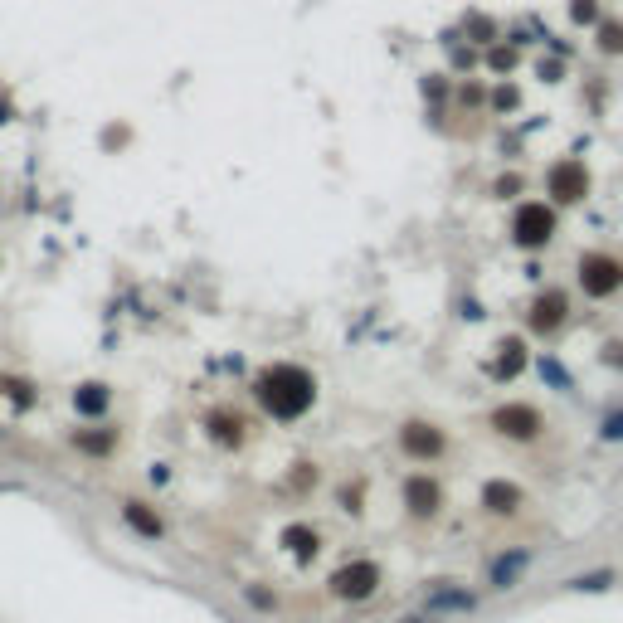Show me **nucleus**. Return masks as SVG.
Segmentation results:
<instances>
[{
	"label": "nucleus",
	"mask_w": 623,
	"mask_h": 623,
	"mask_svg": "<svg viewBox=\"0 0 623 623\" xmlns=\"http://www.w3.org/2000/svg\"><path fill=\"white\" fill-rule=\"evenodd\" d=\"M254 395L273 419H302V414L312 409V400H317V380H312L302 366L278 361V366H268L254 380Z\"/></svg>",
	"instance_id": "obj_1"
},
{
	"label": "nucleus",
	"mask_w": 623,
	"mask_h": 623,
	"mask_svg": "<svg viewBox=\"0 0 623 623\" xmlns=\"http://www.w3.org/2000/svg\"><path fill=\"white\" fill-rule=\"evenodd\" d=\"M512 239L521 244V249H546L550 239H555V210H550L546 200H526V205H516Z\"/></svg>",
	"instance_id": "obj_2"
},
{
	"label": "nucleus",
	"mask_w": 623,
	"mask_h": 623,
	"mask_svg": "<svg viewBox=\"0 0 623 623\" xmlns=\"http://www.w3.org/2000/svg\"><path fill=\"white\" fill-rule=\"evenodd\" d=\"M580 288H585L589 297H614L623 288V258L585 254L580 258Z\"/></svg>",
	"instance_id": "obj_3"
},
{
	"label": "nucleus",
	"mask_w": 623,
	"mask_h": 623,
	"mask_svg": "<svg viewBox=\"0 0 623 623\" xmlns=\"http://www.w3.org/2000/svg\"><path fill=\"white\" fill-rule=\"evenodd\" d=\"M546 190L550 200H560V205H580L589 195V171L585 161H575V156H565V161H555L546 171Z\"/></svg>",
	"instance_id": "obj_4"
},
{
	"label": "nucleus",
	"mask_w": 623,
	"mask_h": 623,
	"mask_svg": "<svg viewBox=\"0 0 623 623\" xmlns=\"http://www.w3.org/2000/svg\"><path fill=\"white\" fill-rule=\"evenodd\" d=\"M492 429H497L502 439L531 443L546 424H541V409H536V404H502V409L492 414Z\"/></svg>",
	"instance_id": "obj_5"
},
{
	"label": "nucleus",
	"mask_w": 623,
	"mask_h": 623,
	"mask_svg": "<svg viewBox=\"0 0 623 623\" xmlns=\"http://www.w3.org/2000/svg\"><path fill=\"white\" fill-rule=\"evenodd\" d=\"M380 585V565H370V560H351V565H341L336 575H331V594L336 599H370Z\"/></svg>",
	"instance_id": "obj_6"
},
{
	"label": "nucleus",
	"mask_w": 623,
	"mask_h": 623,
	"mask_svg": "<svg viewBox=\"0 0 623 623\" xmlns=\"http://www.w3.org/2000/svg\"><path fill=\"white\" fill-rule=\"evenodd\" d=\"M400 448L409 458H419V463H429V458H439L443 453V434L434 424H424V419H409L400 429Z\"/></svg>",
	"instance_id": "obj_7"
},
{
	"label": "nucleus",
	"mask_w": 623,
	"mask_h": 623,
	"mask_svg": "<svg viewBox=\"0 0 623 623\" xmlns=\"http://www.w3.org/2000/svg\"><path fill=\"white\" fill-rule=\"evenodd\" d=\"M565 312H570V302H565V293H555V288H550V293H541L536 302H531V317H526V322H531V331H541V336H550V331H560V327H565Z\"/></svg>",
	"instance_id": "obj_8"
},
{
	"label": "nucleus",
	"mask_w": 623,
	"mask_h": 623,
	"mask_svg": "<svg viewBox=\"0 0 623 623\" xmlns=\"http://www.w3.org/2000/svg\"><path fill=\"white\" fill-rule=\"evenodd\" d=\"M404 507L414 516H439V507H443V492H439V482L434 477H409L404 482Z\"/></svg>",
	"instance_id": "obj_9"
},
{
	"label": "nucleus",
	"mask_w": 623,
	"mask_h": 623,
	"mask_svg": "<svg viewBox=\"0 0 623 623\" xmlns=\"http://www.w3.org/2000/svg\"><path fill=\"white\" fill-rule=\"evenodd\" d=\"M482 507L492 516H512L516 507H521V487H512V482H487V487H482Z\"/></svg>",
	"instance_id": "obj_10"
},
{
	"label": "nucleus",
	"mask_w": 623,
	"mask_h": 623,
	"mask_svg": "<svg viewBox=\"0 0 623 623\" xmlns=\"http://www.w3.org/2000/svg\"><path fill=\"white\" fill-rule=\"evenodd\" d=\"M210 434H215L220 443H244V419L220 409V414H210Z\"/></svg>",
	"instance_id": "obj_11"
},
{
	"label": "nucleus",
	"mask_w": 623,
	"mask_h": 623,
	"mask_svg": "<svg viewBox=\"0 0 623 623\" xmlns=\"http://www.w3.org/2000/svg\"><path fill=\"white\" fill-rule=\"evenodd\" d=\"M521 366H526V346L521 341H502L497 346V375H516Z\"/></svg>",
	"instance_id": "obj_12"
},
{
	"label": "nucleus",
	"mask_w": 623,
	"mask_h": 623,
	"mask_svg": "<svg viewBox=\"0 0 623 623\" xmlns=\"http://www.w3.org/2000/svg\"><path fill=\"white\" fill-rule=\"evenodd\" d=\"M283 541H288V550L302 555V560H307V555H317V531H307V526H288V531H283Z\"/></svg>",
	"instance_id": "obj_13"
},
{
	"label": "nucleus",
	"mask_w": 623,
	"mask_h": 623,
	"mask_svg": "<svg viewBox=\"0 0 623 623\" xmlns=\"http://www.w3.org/2000/svg\"><path fill=\"white\" fill-rule=\"evenodd\" d=\"M74 404H78V414H103L108 409V390L103 385H83L74 395Z\"/></svg>",
	"instance_id": "obj_14"
},
{
	"label": "nucleus",
	"mask_w": 623,
	"mask_h": 623,
	"mask_svg": "<svg viewBox=\"0 0 623 623\" xmlns=\"http://www.w3.org/2000/svg\"><path fill=\"white\" fill-rule=\"evenodd\" d=\"M127 521H132V526H137L142 536H151V541L161 536V516H151L142 502H127Z\"/></svg>",
	"instance_id": "obj_15"
},
{
	"label": "nucleus",
	"mask_w": 623,
	"mask_h": 623,
	"mask_svg": "<svg viewBox=\"0 0 623 623\" xmlns=\"http://www.w3.org/2000/svg\"><path fill=\"white\" fill-rule=\"evenodd\" d=\"M599 49H604V54H623V25L619 20H604V25H599Z\"/></svg>",
	"instance_id": "obj_16"
},
{
	"label": "nucleus",
	"mask_w": 623,
	"mask_h": 623,
	"mask_svg": "<svg viewBox=\"0 0 623 623\" xmlns=\"http://www.w3.org/2000/svg\"><path fill=\"white\" fill-rule=\"evenodd\" d=\"M575 20H580V25H594V20H599V5H594V0H575Z\"/></svg>",
	"instance_id": "obj_17"
},
{
	"label": "nucleus",
	"mask_w": 623,
	"mask_h": 623,
	"mask_svg": "<svg viewBox=\"0 0 623 623\" xmlns=\"http://www.w3.org/2000/svg\"><path fill=\"white\" fill-rule=\"evenodd\" d=\"M623 434V414H609V424H604V439H619Z\"/></svg>",
	"instance_id": "obj_18"
}]
</instances>
